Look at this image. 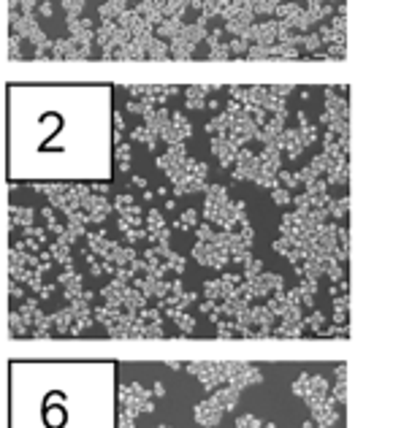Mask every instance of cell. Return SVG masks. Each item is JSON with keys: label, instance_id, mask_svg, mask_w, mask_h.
I'll return each instance as SVG.
<instances>
[{"label": "cell", "instance_id": "1", "mask_svg": "<svg viewBox=\"0 0 393 428\" xmlns=\"http://www.w3.org/2000/svg\"><path fill=\"white\" fill-rule=\"evenodd\" d=\"M258 125H255V119H250L244 114V117H236L233 122H230V133H228V138H230V144H247L250 138H255L258 136Z\"/></svg>", "mask_w": 393, "mask_h": 428}, {"label": "cell", "instance_id": "2", "mask_svg": "<svg viewBox=\"0 0 393 428\" xmlns=\"http://www.w3.org/2000/svg\"><path fill=\"white\" fill-rule=\"evenodd\" d=\"M223 412L225 409L220 407L215 398H209V401H204V404L195 407V420H198L201 426H217L220 420H223Z\"/></svg>", "mask_w": 393, "mask_h": 428}, {"label": "cell", "instance_id": "3", "mask_svg": "<svg viewBox=\"0 0 393 428\" xmlns=\"http://www.w3.org/2000/svg\"><path fill=\"white\" fill-rule=\"evenodd\" d=\"M236 144H230V138H212V155L220 160L223 165H230L236 158Z\"/></svg>", "mask_w": 393, "mask_h": 428}, {"label": "cell", "instance_id": "4", "mask_svg": "<svg viewBox=\"0 0 393 428\" xmlns=\"http://www.w3.org/2000/svg\"><path fill=\"white\" fill-rule=\"evenodd\" d=\"M277 144L287 149V158H296V155L304 149V138H301V133H298V130H285Z\"/></svg>", "mask_w": 393, "mask_h": 428}, {"label": "cell", "instance_id": "5", "mask_svg": "<svg viewBox=\"0 0 393 428\" xmlns=\"http://www.w3.org/2000/svg\"><path fill=\"white\" fill-rule=\"evenodd\" d=\"M212 398H215L225 412H230V409L236 407V398H239V387H233V385H230V387H220V390H215V396H212Z\"/></svg>", "mask_w": 393, "mask_h": 428}, {"label": "cell", "instance_id": "6", "mask_svg": "<svg viewBox=\"0 0 393 428\" xmlns=\"http://www.w3.org/2000/svg\"><path fill=\"white\" fill-rule=\"evenodd\" d=\"M182 30H184V25L179 19H163V25L158 27V36H163V38H179L182 36Z\"/></svg>", "mask_w": 393, "mask_h": 428}, {"label": "cell", "instance_id": "7", "mask_svg": "<svg viewBox=\"0 0 393 428\" xmlns=\"http://www.w3.org/2000/svg\"><path fill=\"white\" fill-rule=\"evenodd\" d=\"M171 54H174V57H182V60H187V57H193V46H190L182 36H179V38H174V41H171Z\"/></svg>", "mask_w": 393, "mask_h": 428}, {"label": "cell", "instance_id": "8", "mask_svg": "<svg viewBox=\"0 0 393 428\" xmlns=\"http://www.w3.org/2000/svg\"><path fill=\"white\" fill-rule=\"evenodd\" d=\"M206 190H209V198H206L209 204H220V206L230 204V201H228V190H225V187H220V184H212V187H206Z\"/></svg>", "mask_w": 393, "mask_h": 428}, {"label": "cell", "instance_id": "9", "mask_svg": "<svg viewBox=\"0 0 393 428\" xmlns=\"http://www.w3.org/2000/svg\"><path fill=\"white\" fill-rule=\"evenodd\" d=\"M184 168H187V176H190V179H198V182H204V179H206V165L198 163V160H190V158H187Z\"/></svg>", "mask_w": 393, "mask_h": 428}, {"label": "cell", "instance_id": "10", "mask_svg": "<svg viewBox=\"0 0 393 428\" xmlns=\"http://www.w3.org/2000/svg\"><path fill=\"white\" fill-rule=\"evenodd\" d=\"M11 225H25V228H30V222H33V212L30 209H19V206H14L11 209Z\"/></svg>", "mask_w": 393, "mask_h": 428}, {"label": "cell", "instance_id": "11", "mask_svg": "<svg viewBox=\"0 0 393 428\" xmlns=\"http://www.w3.org/2000/svg\"><path fill=\"white\" fill-rule=\"evenodd\" d=\"M309 387H312V377H309V374H301V377L296 379V385H293V393H296L298 398H304V401H306V396H309Z\"/></svg>", "mask_w": 393, "mask_h": 428}, {"label": "cell", "instance_id": "12", "mask_svg": "<svg viewBox=\"0 0 393 428\" xmlns=\"http://www.w3.org/2000/svg\"><path fill=\"white\" fill-rule=\"evenodd\" d=\"M122 301H125V306H128V309H141V306H144V296L138 290H130V287L125 290V298Z\"/></svg>", "mask_w": 393, "mask_h": 428}, {"label": "cell", "instance_id": "13", "mask_svg": "<svg viewBox=\"0 0 393 428\" xmlns=\"http://www.w3.org/2000/svg\"><path fill=\"white\" fill-rule=\"evenodd\" d=\"M147 54L149 57H166V54H171V46H166V41H152L147 46Z\"/></svg>", "mask_w": 393, "mask_h": 428}, {"label": "cell", "instance_id": "14", "mask_svg": "<svg viewBox=\"0 0 393 428\" xmlns=\"http://www.w3.org/2000/svg\"><path fill=\"white\" fill-rule=\"evenodd\" d=\"M298 119H301V130H298V133H301L304 144H312V141H315V128H312V125L306 122V117H304V114H298Z\"/></svg>", "mask_w": 393, "mask_h": 428}, {"label": "cell", "instance_id": "15", "mask_svg": "<svg viewBox=\"0 0 393 428\" xmlns=\"http://www.w3.org/2000/svg\"><path fill=\"white\" fill-rule=\"evenodd\" d=\"M52 255L60 260V263H71V258H68V244H62V241H57V244L52 247Z\"/></svg>", "mask_w": 393, "mask_h": 428}, {"label": "cell", "instance_id": "16", "mask_svg": "<svg viewBox=\"0 0 393 428\" xmlns=\"http://www.w3.org/2000/svg\"><path fill=\"white\" fill-rule=\"evenodd\" d=\"M247 44H250L247 38H236V41L228 44V49L233 52V54H247V52H250V49H247Z\"/></svg>", "mask_w": 393, "mask_h": 428}, {"label": "cell", "instance_id": "17", "mask_svg": "<svg viewBox=\"0 0 393 428\" xmlns=\"http://www.w3.org/2000/svg\"><path fill=\"white\" fill-rule=\"evenodd\" d=\"M128 158H130V147H117V160L122 163V171H128Z\"/></svg>", "mask_w": 393, "mask_h": 428}, {"label": "cell", "instance_id": "18", "mask_svg": "<svg viewBox=\"0 0 393 428\" xmlns=\"http://www.w3.org/2000/svg\"><path fill=\"white\" fill-rule=\"evenodd\" d=\"M195 219H198V212H184V217H182V228H190V225H195Z\"/></svg>", "mask_w": 393, "mask_h": 428}, {"label": "cell", "instance_id": "19", "mask_svg": "<svg viewBox=\"0 0 393 428\" xmlns=\"http://www.w3.org/2000/svg\"><path fill=\"white\" fill-rule=\"evenodd\" d=\"M236 426H263V420L250 418V415H244V418H239V420H236Z\"/></svg>", "mask_w": 393, "mask_h": 428}, {"label": "cell", "instance_id": "20", "mask_svg": "<svg viewBox=\"0 0 393 428\" xmlns=\"http://www.w3.org/2000/svg\"><path fill=\"white\" fill-rule=\"evenodd\" d=\"M258 271H261V263H258V260H250V263H247V279H252Z\"/></svg>", "mask_w": 393, "mask_h": 428}, {"label": "cell", "instance_id": "21", "mask_svg": "<svg viewBox=\"0 0 393 428\" xmlns=\"http://www.w3.org/2000/svg\"><path fill=\"white\" fill-rule=\"evenodd\" d=\"M168 266H171V268H176V271H182L184 268V260L179 258V255H168Z\"/></svg>", "mask_w": 393, "mask_h": 428}, {"label": "cell", "instance_id": "22", "mask_svg": "<svg viewBox=\"0 0 393 428\" xmlns=\"http://www.w3.org/2000/svg\"><path fill=\"white\" fill-rule=\"evenodd\" d=\"M176 322L182 331H193V317H176Z\"/></svg>", "mask_w": 393, "mask_h": 428}, {"label": "cell", "instance_id": "23", "mask_svg": "<svg viewBox=\"0 0 393 428\" xmlns=\"http://www.w3.org/2000/svg\"><path fill=\"white\" fill-rule=\"evenodd\" d=\"M274 201H277V204H287V201H290L287 190H274Z\"/></svg>", "mask_w": 393, "mask_h": 428}, {"label": "cell", "instance_id": "24", "mask_svg": "<svg viewBox=\"0 0 393 428\" xmlns=\"http://www.w3.org/2000/svg\"><path fill=\"white\" fill-rule=\"evenodd\" d=\"M287 92H290V84H277L271 90V95H287Z\"/></svg>", "mask_w": 393, "mask_h": 428}, {"label": "cell", "instance_id": "25", "mask_svg": "<svg viewBox=\"0 0 393 428\" xmlns=\"http://www.w3.org/2000/svg\"><path fill=\"white\" fill-rule=\"evenodd\" d=\"M62 8H65L68 14H79V11H82V3H62Z\"/></svg>", "mask_w": 393, "mask_h": 428}, {"label": "cell", "instance_id": "26", "mask_svg": "<svg viewBox=\"0 0 393 428\" xmlns=\"http://www.w3.org/2000/svg\"><path fill=\"white\" fill-rule=\"evenodd\" d=\"M309 325H312V328H320V325H323V315H312Z\"/></svg>", "mask_w": 393, "mask_h": 428}, {"label": "cell", "instance_id": "27", "mask_svg": "<svg viewBox=\"0 0 393 428\" xmlns=\"http://www.w3.org/2000/svg\"><path fill=\"white\" fill-rule=\"evenodd\" d=\"M155 396H166V387H163V385H160V382H158V385H155Z\"/></svg>", "mask_w": 393, "mask_h": 428}]
</instances>
